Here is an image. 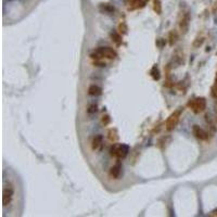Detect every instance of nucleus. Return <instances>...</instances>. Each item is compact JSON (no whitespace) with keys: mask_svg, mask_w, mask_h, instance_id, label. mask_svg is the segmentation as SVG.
<instances>
[{"mask_svg":"<svg viewBox=\"0 0 217 217\" xmlns=\"http://www.w3.org/2000/svg\"><path fill=\"white\" fill-rule=\"evenodd\" d=\"M189 14H185V17H182V20L180 21L179 23V26H180V30L184 32V33H187L188 27H189Z\"/></svg>","mask_w":217,"mask_h":217,"instance_id":"7","label":"nucleus"},{"mask_svg":"<svg viewBox=\"0 0 217 217\" xmlns=\"http://www.w3.org/2000/svg\"><path fill=\"white\" fill-rule=\"evenodd\" d=\"M212 94H213L214 98H216L217 99V80H216V83H215V85L213 86V88H212Z\"/></svg>","mask_w":217,"mask_h":217,"instance_id":"18","label":"nucleus"},{"mask_svg":"<svg viewBox=\"0 0 217 217\" xmlns=\"http://www.w3.org/2000/svg\"><path fill=\"white\" fill-rule=\"evenodd\" d=\"M120 173H122V166L120 164H116L115 166H113L111 168V176L115 179H118V177L120 176Z\"/></svg>","mask_w":217,"mask_h":217,"instance_id":"8","label":"nucleus"},{"mask_svg":"<svg viewBox=\"0 0 217 217\" xmlns=\"http://www.w3.org/2000/svg\"><path fill=\"white\" fill-rule=\"evenodd\" d=\"M131 9H137V8L144 7L143 0H131Z\"/></svg>","mask_w":217,"mask_h":217,"instance_id":"12","label":"nucleus"},{"mask_svg":"<svg viewBox=\"0 0 217 217\" xmlns=\"http://www.w3.org/2000/svg\"><path fill=\"white\" fill-rule=\"evenodd\" d=\"M109 139H110L112 142H115V141L118 139V136H117V133L115 129H111L109 131Z\"/></svg>","mask_w":217,"mask_h":217,"instance_id":"14","label":"nucleus"},{"mask_svg":"<svg viewBox=\"0 0 217 217\" xmlns=\"http://www.w3.org/2000/svg\"><path fill=\"white\" fill-rule=\"evenodd\" d=\"M118 30H120V32L122 34H126L127 30H128V28H127L126 24H125V23H122V24H120V26H118Z\"/></svg>","mask_w":217,"mask_h":217,"instance_id":"17","label":"nucleus"},{"mask_svg":"<svg viewBox=\"0 0 217 217\" xmlns=\"http://www.w3.org/2000/svg\"><path fill=\"white\" fill-rule=\"evenodd\" d=\"M111 37H112V40H113L116 45H120V43H122V36H120V34H118L117 32H112V33H111Z\"/></svg>","mask_w":217,"mask_h":217,"instance_id":"11","label":"nucleus"},{"mask_svg":"<svg viewBox=\"0 0 217 217\" xmlns=\"http://www.w3.org/2000/svg\"><path fill=\"white\" fill-rule=\"evenodd\" d=\"M111 122V118L109 115H105V116H103V118H102V123L104 124V125H107V124Z\"/></svg>","mask_w":217,"mask_h":217,"instance_id":"20","label":"nucleus"},{"mask_svg":"<svg viewBox=\"0 0 217 217\" xmlns=\"http://www.w3.org/2000/svg\"><path fill=\"white\" fill-rule=\"evenodd\" d=\"M89 94L91 96H100L102 94V89H101L100 87L96 86V85H92V86L89 87V90H88Z\"/></svg>","mask_w":217,"mask_h":217,"instance_id":"10","label":"nucleus"},{"mask_svg":"<svg viewBox=\"0 0 217 217\" xmlns=\"http://www.w3.org/2000/svg\"><path fill=\"white\" fill-rule=\"evenodd\" d=\"M198 43H199V45H202V43H203V39L201 38V40H198ZM197 45H198L197 43H193V46H194V47H197Z\"/></svg>","mask_w":217,"mask_h":217,"instance_id":"22","label":"nucleus"},{"mask_svg":"<svg viewBox=\"0 0 217 217\" xmlns=\"http://www.w3.org/2000/svg\"><path fill=\"white\" fill-rule=\"evenodd\" d=\"M151 75H152V77H153L155 80L160 79V72L157 70V66L152 67V70H151Z\"/></svg>","mask_w":217,"mask_h":217,"instance_id":"16","label":"nucleus"},{"mask_svg":"<svg viewBox=\"0 0 217 217\" xmlns=\"http://www.w3.org/2000/svg\"><path fill=\"white\" fill-rule=\"evenodd\" d=\"M97 52L99 53L101 58H107V59H115L117 57V53L115 52V50H113L110 47H101L97 50Z\"/></svg>","mask_w":217,"mask_h":217,"instance_id":"4","label":"nucleus"},{"mask_svg":"<svg viewBox=\"0 0 217 217\" xmlns=\"http://www.w3.org/2000/svg\"><path fill=\"white\" fill-rule=\"evenodd\" d=\"M188 105L190 107V109L195 113H200L202 111H204V109L206 107V101L204 98H197V99H193L191 100Z\"/></svg>","mask_w":217,"mask_h":217,"instance_id":"2","label":"nucleus"},{"mask_svg":"<svg viewBox=\"0 0 217 217\" xmlns=\"http://www.w3.org/2000/svg\"><path fill=\"white\" fill-rule=\"evenodd\" d=\"M94 112H97V105L96 104H91L89 109H88V113H94Z\"/></svg>","mask_w":217,"mask_h":217,"instance_id":"19","label":"nucleus"},{"mask_svg":"<svg viewBox=\"0 0 217 217\" xmlns=\"http://www.w3.org/2000/svg\"><path fill=\"white\" fill-rule=\"evenodd\" d=\"M129 152V147L126 144H114L111 148V155L118 157V159H124L127 156V154Z\"/></svg>","mask_w":217,"mask_h":217,"instance_id":"1","label":"nucleus"},{"mask_svg":"<svg viewBox=\"0 0 217 217\" xmlns=\"http://www.w3.org/2000/svg\"><path fill=\"white\" fill-rule=\"evenodd\" d=\"M181 112H182V109H179V110H177L176 112H174L172 115H170L169 117H168V120H166V129L168 130V131H170V130H173L175 127H176V125L178 124V122H179V117H180V114Z\"/></svg>","mask_w":217,"mask_h":217,"instance_id":"3","label":"nucleus"},{"mask_svg":"<svg viewBox=\"0 0 217 217\" xmlns=\"http://www.w3.org/2000/svg\"><path fill=\"white\" fill-rule=\"evenodd\" d=\"M14 191L12 188H4V197H2V202H4V206L6 207L8 204L10 203L12 198H13Z\"/></svg>","mask_w":217,"mask_h":217,"instance_id":"5","label":"nucleus"},{"mask_svg":"<svg viewBox=\"0 0 217 217\" xmlns=\"http://www.w3.org/2000/svg\"><path fill=\"white\" fill-rule=\"evenodd\" d=\"M213 213H214V215H217V210H216V211H214Z\"/></svg>","mask_w":217,"mask_h":217,"instance_id":"23","label":"nucleus"},{"mask_svg":"<svg viewBox=\"0 0 217 217\" xmlns=\"http://www.w3.org/2000/svg\"><path fill=\"white\" fill-rule=\"evenodd\" d=\"M156 46H159L160 48H162L163 46H165V40L162 39V38H161V39H159L156 41Z\"/></svg>","mask_w":217,"mask_h":217,"instance_id":"21","label":"nucleus"},{"mask_svg":"<svg viewBox=\"0 0 217 217\" xmlns=\"http://www.w3.org/2000/svg\"><path fill=\"white\" fill-rule=\"evenodd\" d=\"M192 131H193V135L198 139H201V140H204V139H206L207 138V135L206 133L204 131L202 128L198 126V125H194L193 128H192Z\"/></svg>","mask_w":217,"mask_h":217,"instance_id":"6","label":"nucleus"},{"mask_svg":"<svg viewBox=\"0 0 217 217\" xmlns=\"http://www.w3.org/2000/svg\"><path fill=\"white\" fill-rule=\"evenodd\" d=\"M102 136L100 135H98L96 137L94 138V140H92V143H91V147H92V150H97L98 148L100 147L101 143H102Z\"/></svg>","mask_w":217,"mask_h":217,"instance_id":"9","label":"nucleus"},{"mask_svg":"<svg viewBox=\"0 0 217 217\" xmlns=\"http://www.w3.org/2000/svg\"><path fill=\"white\" fill-rule=\"evenodd\" d=\"M177 38H178V35L176 32H170L169 33V45L170 46H173L174 43H176Z\"/></svg>","mask_w":217,"mask_h":217,"instance_id":"15","label":"nucleus"},{"mask_svg":"<svg viewBox=\"0 0 217 217\" xmlns=\"http://www.w3.org/2000/svg\"><path fill=\"white\" fill-rule=\"evenodd\" d=\"M153 8H154V11H155L157 14L162 13V4H161L160 0H154L153 1Z\"/></svg>","mask_w":217,"mask_h":217,"instance_id":"13","label":"nucleus"}]
</instances>
